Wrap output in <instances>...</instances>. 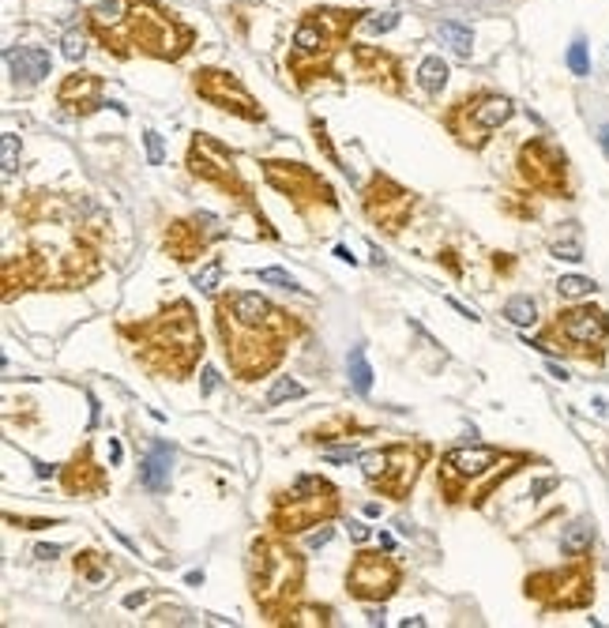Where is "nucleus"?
Segmentation results:
<instances>
[{"instance_id":"nucleus-2","label":"nucleus","mask_w":609,"mask_h":628,"mask_svg":"<svg viewBox=\"0 0 609 628\" xmlns=\"http://www.w3.org/2000/svg\"><path fill=\"white\" fill-rule=\"evenodd\" d=\"M117 335L129 343L139 369L170 376V381H184L203 358V335L188 301H174L170 309H162L147 320L121 324Z\"/></svg>"},{"instance_id":"nucleus-18","label":"nucleus","mask_w":609,"mask_h":628,"mask_svg":"<svg viewBox=\"0 0 609 628\" xmlns=\"http://www.w3.org/2000/svg\"><path fill=\"white\" fill-rule=\"evenodd\" d=\"M222 234H226V229L219 226L215 215L196 211L193 219H174L170 226H166L162 248H166V253H170L177 264H193V260H200L207 248H211V241H219Z\"/></svg>"},{"instance_id":"nucleus-29","label":"nucleus","mask_w":609,"mask_h":628,"mask_svg":"<svg viewBox=\"0 0 609 628\" xmlns=\"http://www.w3.org/2000/svg\"><path fill=\"white\" fill-rule=\"evenodd\" d=\"M504 317H508L515 327H534V324H538V305H534V298H527V294L508 298V301H504Z\"/></svg>"},{"instance_id":"nucleus-35","label":"nucleus","mask_w":609,"mask_h":628,"mask_svg":"<svg viewBox=\"0 0 609 628\" xmlns=\"http://www.w3.org/2000/svg\"><path fill=\"white\" fill-rule=\"evenodd\" d=\"M569 68H572V76H587V72H591V57H587V41L583 38H576L572 46H569Z\"/></svg>"},{"instance_id":"nucleus-10","label":"nucleus","mask_w":609,"mask_h":628,"mask_svg":"<svg viewBox=\"0 0 609 628\" xmlns=\"http://www.w3.org/2000/svg\"><path fill=\"white\" fill-rule=\"evenodd\" d=\"M523 591H527V598H534L542 610H583V606L595 598L591 553H587V557H569L564 569L527 576V579H523Z\"/></svg>"},{"instance_id":"nucleus-40","label":"nucleus","mask_w":609,"mask_h":628,"mask_svg":"<svg viewBox=\"0 0 609 628\" xmlns=\"http://www.w3.org/2000/svg\"><path fill=\"white\" fill-rule=\"evenodd\" d=\"M143 143H147V158H151V166H162V158H166V148H162V136H158V132H151V129H147V132H143Z\"/></svg>"},{"instance_id":"nucleus-27","label":"nucleus","mask_w":609,"mask_h":628,"mask_svg":"<svg viewBox=\"0 0 609 628\" xmlns=\"http://www.w3.org/2000/svg\"><path fill=\"white\" fill-rule=\"evenodd\" d=\"M346 372H350V384L358 395H369L372 391V365L365 358V346H354L350 358H346Z\"/></svg>"},{"instance_id":"nucleus-21","label":"nucleus","mask_w":609,"mask_h":628,"mask_svg":"<svg viewBox=\"0 0 609 628\" xmlns=\"http://www.w3.org/2000/svg\"><path fill=\"white\" fill-rule=\"evenodd\" d=\"M57 102L68 106L72 113H79V117H87L102 106H113V102H102V79L94 72H72L65 83H60Z\"/></svg>"},{"instance_id":"nucleus-47","label":"nucleus","mask_w":609,"mask_h":628,"mask_svg":"<svg viewBox=\"0 0 609 628\" xmlns=\"http://www.w3.org/2000/svg\"><path fill=\"white\" fill-rule=\"evenodd\" d=\"M598 143H602V151H605V158H609V124L602 129V136H598Z\"/></svg>"},{"instance_id":"nucleus-15","label":"nucleus","mask_w":609,"mask_h":628,"mask_svg":"<svg viewBox=\"0 0 609 628\" xmlns=\"http://www.w3.org/2000/svg\"><path fill=\"white\" fill-rule=\"evenodd\" d=\"M403 588V564L388 550H362L346 569V591L358 602H388Z\"/></svg>"},{"instance_id":"nucleus-12","label":"nucleus","mask_w":609,"mask_h":628,"mask_svg":"<svg viewBox=\"0 0 609 628\" xmlns=\"http://www.w3.org/2000/svg\"><path fill=\"white\" fill-rule=\"evenodd\" d=\"M605 335H609V317L598 305H569L557 312V320L545 327V339H557L564 354L598 362L605 358Z\"/></svg>"},{"instance_id":"nucleus-24","label":"nucleus","mask_w":609,"mask_h":628,"mask_svg":"<svg viewBox=\"0 0 609 628\" xmlns=\"http://www.w3.org/2000/svg\"><path fill=\"white\" fill-rule=\"evenodd\" d=\"M591 546H595V527L587 519H576V523L564 527V534H560V553L564 557H587Z\"/></svg>"},{"instance_id":"nucleus-48","label":"nucleus","mask_w":609,"mask_h":628,"mask_svg":"<svg viewBox=\"0 0 609 628\" xmlns=\"http://www.w3.org/2000/svg\"><path fill=\"white\" fill-rule=\"evenodd\" d=\"M211 388H215V372L207 369V372H203V391H211Z\"/></svg>"},{"instance_id":"nucleus-45","label":"nucleus","mask_w":609,"mask_h":628,"mask_svg":"<svg viewBox=\"0 0 609 628\" xmlns=\"http://www.w3.org/2000/svg\"><path fill=\"white\" fill-rule=\"evenodd\" d=\"M327 542H331V527H324L320 534H312V538H309V546H312V550H320V546H327Z\"/></svg>"},{"instance_id":"nucleus-28","label":"nucleus","mask_w":609,"mask_h":628,"mask_svg":"<svg viewBox=\"0 0 609 628\" xmlns=\"http://www.w3.org/2000/svg\"><path fill=\"white\" fill-rule=\"evenodd\" d=\"M553 256L557 260H583V241H579V226L576 222H564L560 234L553 238Z\"/></svg>"},{"instance_id":"nucleus-17","label":"nucleus","mask_w":609,"mask_h":628,"mask_svg":"<svg viewBox=\"0 0 609 628\" xmlns=\"http://www.w3.org/2000/svg\"><path fill=\"white\" fill-rule=\"evenodd\" d=\"M193 91L207 102V106H215V110H226V113L245 117V121H264V110L256 106V98L241 87V79L234 72L196 68L193 72Z\"/></svg>"},{"instance_id":"nucleus-39","label":"nucleus","mask_w":609,"mask_h":628,"mask_svg":"<svg viewBox=\"0 0 609 628\" xmlns=\"http://www.w3.org/2000/svg\"><path fill=\"white\" fill-rule=\"evenodd\" d=\"M219 275H222V260L215 256L211 264H207L203 271H196V286L200 290H215V283H219Z\"/></svg>"},{"instance_id":"nucleus-8","label":"nucleus","mask_w":609,"mask_h":628,"mask_svg":"<svg viewBox=\"0 0 609 628\" xmlns=\"http://www.w3.org/2000/svg\"><path fill=\"white\" fill-rule=\"evenodd\" d=\"M433 448L429 444H410V441H395V444H384L376 452H365L362 455V471H365V481L381 493V497H391V500H407L410 489L417 486L422 478V467L429 463Z\"/></svg>"},{"instance_id":"nucleus-33","label":"nucleus","mask_w":609,"mask_h":628,"mask_svg":"<svg viewBox=\"0 0 609 628\" xmlns=\"http://www.w3.org/2000/svg\"><path fill=\"white\" fill-rule=\"evenodd\" d=\"M354 429H358V426H354L350 417H335L331 426H320V429H312V433H309V441H320V444H327V441H339V436H350Z\"/></svg>"},{"instance_id":"nucleus-31","label":"nucleus","mask_w":609,"mask_h":628,"mask_svg":"<svg viewBox=\"0 0 609 628\" xmlns=\"http://www.w3.org/2000/svg\"><path fill=\"white\" fill-rule=\"evenodd\" d=\"M282 624H331V610H327V606H305V610H301V606H293Z\"/></svg>"},{"instance_id":"nucleus-38","label":"nucleus","mask_w":609,"mask_h":628,"mask_svg":"<svg viewBox=\"0 0 609 628\" xmlns=\"http://www.w3.org/2000/svg\"><path fill=\"white\" fill-rule=\"evenodd\" d=\"M365 27L376 31V34L395 31V27H399V12H384V15H369V12H365Z\"/></svg>"},{"instance_id":"nucleus-14","label":"nucleus","mask_w":609,"mask_h":628,"mask_svg":"<svg viewBox=\"0 0 609 628\" xmlns=\"http://www.w3.org/2000/svg\"><path fill=\"white\" fill-rule=\"evenodd\" d=\"M515 170H519L523 184H527L531 193L569 196V158H564V151L550 139L531 136L527 143H519Z\"/></svg>"},{"instance_id":"nucleus-43","label":"nucleus","mask_w":609,"mask_h":628,"mask_svg":"<svg viewBox=\"0 0 609 628\" xmlns=\"http://www.w3.org/2000/svg\"><path fill=\"white\" fill-rule=\"evenodd\" d=\"M550 489H557V478H542V481H534L531 497H542V493H550Z\"/></svg>"},{"instance_id":"nucleus-37","label":"nucleus","mask_w":609,"mask_h":628,"mask_svg":"<svg viewBox=\"0 0 609 628\" xmlns=\"http://www.w3.org/2000/svg\"><path fill=\"white\" fill-rule=\"evenodd\" d=\"M83 53H87V34H83V31H68L65 34V57L68 60H79Z\"/></svg>"},{"instance_id":"nucleus-25","label":"nucleus","mask_w":609,"mask_h":628,"mask_svg":"<svg viewBox=\"0 0 609 628\" xmlns=\"http://www.w3.org/2000/svg\"><path fill=\"white\" fill-rule=\"evenodd\" d=\"M436 38L444 41V46L455 53V57H470L474 53V34H470V27H463V23H452V19H444V23L436 27Z\"/></svg>"},{"instance_id":"nucleus-16","label":"nucleus","mask_w":609,"mask_h":628,"mask_svg":"<svg viewBox=\"0 0 609 628\" xmlns=\"http://www.w3.org/2000/svg\"><path fill=\"white\" fill-rule=\"evenodd\" d=\"M362 207L372 226H381L384 234H399L407 222H410V211H414V193L403 188L399 181L384 177V174H372L369 184L362 188Z\"/></svg>"},{"instance_id":"nucleus-3","label":"nucleus","mask_w":609,"mask_h":628,"mask_svg":"<svg viewBox=\"0 0 609 628\" xmlns=\"http://www.w3.org/2000/svg\"><path fill=\"white\" fill-rule=\"evenodd\" d=\"M248 588L252 602L267 621H286L305 588V557L286 542V534H264L248 546Z\"/></svg>"},{"instance_id":"nucleus-7","label":"nucleus","mask_w":609,"mask_h":628,"mask_svg":"<svg viewBox=\"0 0 609 628\" xmlns=\"http://www.w3.org/2000/svg\"><path fill=\"white\" fill-rule=\"evenodd\" d=\"M343 508L339 489L331 486L320 474H301L290 489L271 493V512H267V527L275 534H301L317 523L335 519Z\"/></svg>"},{"instance_id":"nucleus-20","label":"nucleus","mask_w":609,"mask_h":628,"mask_svg":"<svg viewBox=\"0 0 609 628\" xmlns=\"http://www.w3.org/2000/svg\"><path fill=\"white\" fill-rule=\"evenodd\" d=\"M60 486H65L68 497H94V493H106V471L94 463L91 444H83V448L72 455V463L60 471Z\"/></svg>"},{"instance_id":"nucleus-30","label":"nucleus","mask_w":609,"mask_h":628,"mask_svg":"<svg viewBox=\"0 0 609 628\" xmlns=\"http://www.w3.org/2000/svg\"><path fill=\"white\" fill-rule=\"evenodd\" d=\"M76 572L87 579V583H102L110 576V564H106V557L102 553H94V550H87V553H79L76 557Z\"/></svg>"},{"instance_id":"nucleus-26","label":"nucleus","mask_w":609,"mask_h":628,"mask_svg":"<svg viewBox=\"0 0 609 628\" xmlns=\"http://www.w3.org/2000/svg\"><path fill=\"white\" fill-rule=\"evenodd\" d=\"M444 83H448V65L440 57H425L422 65H417V87H422V94L436 98L444 91Z\"/></svg>"},{"instance_id":"nucleus-9","label":"nucleus","mask_w":609,"mask_h":628,"mask_svg":"<svg viewBox=\"0 0 609 628\" xmlns=\"http://www.w3.org/2000/svg\"><path fill=\"white\" fill-rule=\"evenodd\" d=\"M512 113H515L512 98H504L497 91H474L467 98H459L444 113V129L455 136L459 148L481 151L493 139V132L512 121Z\"/></svg>"},{"instance_id":"nucleus-44","label":"nucleus","mask_w":609,"mask_h":628,"mask_svg":"<svg viewBox=\"0 0 609 628\" xmlns=\"http://www.w3.org/2000/svg\"><path fill=\"white\" fill-rule=\"evenodd\" d=\"M350 538L354 542H369V527H365V523H350Z\"/></svg>"},{"instance_id":"nucleus-36","label":"nucleus","mask_w":609,"mask_h":628,"mask_svg":"<svg viewBox=\"0 0 609 628\" xmlns=\"http://www.w3.org/2000/svg\"><path fill=\"white\" fill-rule=\"evenodd\" d=\"M260 283L282 286V290H298V279H293V275H286L282 267H264V271H260Z\"/></svg>"},{"instance_id":"nucleus-4","label":"nucleus","mask_w":609,"mask_h":628,"mask_svg":"<svg viewBox=\"0 0 609 628\" xmlns=\"http://www.w3.org/2000/svg\"><path fill=\"white\" fill-rule=\"evenodd\" d=\"M365 12H346V8H309L290 38L286 53V72L293 76V87L309 91L317 79L331 76V65L339 57L343 41L358 27Z\"/></svg>"},{"instance_id":"nucleus-6","label":"nucleus","mask_w":609,"mask_h":628,"mask_svg":"<svg viewBox=\"0 0 609 628\" xmlns=\"http://www.w3.org/2000/svg\"><path fill=\"white\" fill-rule=\"evenodd\" d=\"M188 46H193V27H184L155 0H132L121 31L106 41V53L113 49L117 57L147 53L155 60H181Z\"/></svg>"},{"instance_id":"nucleus-32","label":"nucleus","mask_w":609,"mask_h":628,"mask_svg":"<svg viewBox=\"0 0 609 628\" xmlns=\"http://www.w3.org/2000/svg\"><path fill=\"white\" fill-rule=\"evenodd\" d=\"M557 294L564 301H576V298H587V294H595V283L591 279H583V275H564L557 283Z\"/></svg>"},{"instance_id":"nucleus-19","label":"nucleus","mask_w":609,"mask_h":628,"mask_svg":"<svg viewBox=\"0 0 609 628\" xmlns=\"http://www.w3.org/2000/svg\"><path fill=\"white\" fill-rule=\"evenodd\" d=\"M350 60H354V72H358L365 83L381 87L388 94H403V60L395 53L381 49V46H354L350 49Z\"/></svg>"},{"instance_id":"nucleus-1","label":"nucleus","mask_w":609,"mask_h":628,"mask_svg":"<svg viewBox=\"0 0 609 628\" xmlns=\"http://www.w3.org/2000/svg\"><path fill=\"white\" fill-rule=\"evenodd\" d=\"M215 324L226 362L245 384L267 376L282 362L290 339L305 331L301 320H293L290 312L275 309L260 294H245V290H229L215 301Z\"/></svg>"},{"instance_id":"nucleus-22","label":"nucleus","mask_w":609,"mask_h":628,"mask_svg":"<svg viewBox=\"0 0 609 628\" xmlns=\"http://www.w3.org/2000/svg\"><path fill=\"white\" fill-rule=\"evenodd\" d=\"M4 65L19 87H34V83L49 76L53 60H49V49H41V46H15L4 53Z\"/></svg>"},{"instance_id":"nucleus-13","label":"nucleus","mask_w":609,"mask_h":628,"mask_svg":"<svg viewBox=\"0 0 609 628\" xmlns=\"http://www.w3.org/2000/svg\"><path fill=\"white\" fill-rule=\"evenodd\" d=\"M188 174L193 177H200V181H207V184H219L226 196H234V200H241L245 207H252L256 211V203H252V193H248V184H245V177H241V170H237V155L229 151V148H222L219 139H211L207 132H196L193 136V143H188ZM260 215V211H256ZM264 219V215H260Z\"/></svg>"},{"instance_id":"nucleus-11","label":"nucleus","mask_w":609,"mask_h":628,"mask_svg":"<svg viewBox=\"0 0 609 628\" xmlns=\"http://www.w3.org/2000/svg\"><path fill=\"white\" fill-rule=\"evenodd\" d=\"M264 177L271 188H279V193L293 203V211L301 219H312L317 211H327L335 215L339 211V200H335V188L317 174L309 170L305 162H279V158H264Z\"/></svg>"},{"instance_id":"nucleus-49","label":"nucleus","mask_w":609,"mask_h":628,"mask_svg":"<svg viewBox=\"0 0 609 628\" xmlns=\"http://www.w3.org/2000/svg\"><path fill=\"white\" fill-rule=\"evenodd\" d=\"M369 624H384V610H369Z\"/></svg>"},{"instance_id":"nucleus-34","label":"nucleus","mask_w":609,"mask_h":628,"mask_svg":"<svg viewBox=\"0 0 609 628\" xmlns=\"http://www.w3.org/2000/svg\"><path fill=\"white\" fill-rule=\"evenodd\" d=\"M301 395H305V384L290 381V376H279V381H275V388L267 391V407H279L282 399H301Z\"/></svg>"},{"instance_id":"nucleus-5","label":"nucleus","mask_w":609,"mask_h":628,"mask_svg":"<svg viewBox=\"0 0 609 628\" xmlns=\"http://www.w3.org/2000/svg\"><path fill=\"white\" fill-rule=\"evenodd\" d=\"M523 463H531V455L523 452H500L489 444H470V448H452L440 455L436 467V486L444 493L448 505H470L481 508L486 497L500 486L504 478H512Z\"/></svg>"},{"instance_id":"nucleus-46","label":"nucleus","mask_w":609,"mask_h":628,"mask_svg":"<svg viewBox=\"0 0 609 628\" xmlns=\"http://www.w3.org/2000/svg\"><path fill=\"white\" fill-rule=\"evenodd\" d=\"M34 557H41V561H53V557H60V546H38V550H34Z\"/></svg>"},{"instance_id":"nucleus-41","label":"nucleus","mask_w":609,"mask_h":628,"mask_svg":"<svg viewBox=\"0 0 609 628\" xmlns=\"http://www.w3.org/2000/svg\"><path fill=\"white\" fill-rule=\"evenodd\" d=\"M19 166V136H4V174H12Z\"/></svg>"},{"instance_id":"nucleus-23","label":"nucleus","mask_w":609,"mask_h":628,"mask_svg":"<svg viewBox=\"0 0 609 628\" xmlns=\"http://www.w3.org/2000/svg\"><path fill=\"white\" fill-rule=\"evenodd\" d=\"M170 474H174V448H170V444H155L151 452H147L143 467H139L143 489L166 493V489H170Z\"/></svg>"},{"instance_id":"nucleus-42","label":"nucleus","mask_w":609,"mask_h":628,"mask_svg":"<svg viewBox=\"0 0 609 628\" xmlns=\"http://www.w3.org/2000/svg\"><path fill=\"white\" fill-rule=\"evenodd\" d=\"M312 132H317V148H320L331 162H339V155H335V148H331V139L324 136V124H320V121H312Z\"/></svg>"}]
</instances>
